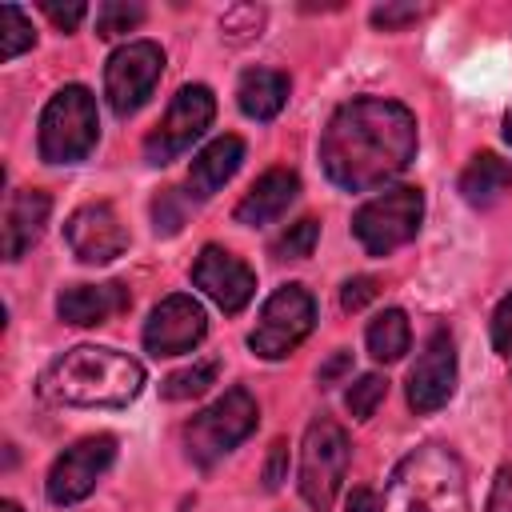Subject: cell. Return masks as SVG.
<instances>
[{
	"label": "cell",
	"mask_w": 512,
	"mask_h": 512,
	"mask_svg": "<svg viewBox=\"0 0 512 512\" xmlns=\"http://www.w3.org/2000/svg\"><path fill=\"white\" fill-rule=\"evenodd\" d=\"M416 156V120L404 104L384 96H356L340 104L320 136V164L344 192H368L400 176Z\"/></svg>",
	"instance_id": "1"
},
{
	"label": "cell",
	"mask_w": 512,
	"mask_h": 512,
	"mask_svg": "<svg viewBox=\"0 0 512 512\" xmlns=\"http://www.w3.org/2000/svg\"><path fill=\"white\" fill-rule=\"evenodd\" d=\"M140 388H144V368L128 352L96 348V344L60 352L40 376V392L48 400L76 408H124L140 396Z\"/></svg>",
	"instance_id": "2"
},
{
	"label": "cell",
	"mask_w": 512,
	"mask_h": 512,
	"mask_svg": "<svg viewBox=\"0 0 512 512\" xmlns=\"http://www.w3.org/2000/svg\"><path fill=\"white\" fill-rule=\"evenodd\" d=\"M384 512H468V480L444 444L408 452L388 480Z\"/></svg>",
	"instance_id": "3"
},
{
	"label": "cell",
	"mask_w": 512,
	"mask_h": 512,
	"mask_svg": "<svg viewBox=\"0 0 512 512\" xmlns=\"http://www.w3.org/2000/svg\"><path fill=\"white\" fill-rule=\"evenodd\" d=\"M100 136L96 120V100L88 88L68 84L60 88L44 112H40V156L48 164H80Z\"/></svg>",
	"instance_id": "4"
},
{
	"label": "cell",
	"mask_w": 512,
	"mask_h": 512,
	"mask_svg": "<svg viewBox=\"0 0 512 512\" xmlns=\"http://www.w3.org/2000/svg\"><path fill=\"white\" fill-rule=\"evenodd\" d=\"M256 420H260L256 400L244 388H228L220 400H212L204 412H196L184 424V448H188V456L200 468H208L220 456H228L240 440H248V432L256 428Z\"/></svg>",
	"instance_id": "5"
},
{
	"label": "cell",
	"mask_w": 512,
	"mask_h": 512,
	"mask_svg": "<svg viewBox=\"0 0 512 512\" xmlns=\"http://www.w3.org/2000/svg\"><path fill=\"white\" fill-rule=\"evenodd\" d=\"M348 436L336 420L320 416L308 424L304 432V448H300V496L308 500L312 512H332L344 472H348Z\"/></svg>",
	"instance_id": "6"
},
{
	"label": "cell",
	"mask_w": 512,
	"mask_h": 512,
	"mask_svg": "<svg viewBox=\"0 0 512 512\" xmlns=\"http://www.w3.org/2000/svg\"><path fill=\"white\" fill-rule=\"evenodd\" d=\"M420 220H424L420 188H388L368 204H360V212L352 216V232L372 256H388L420 232Z\"/></svg>",
	"instance_id": "7"
},
{
	"label": "cell",
	"mask_w": 512,
	"mask_h": 512,
	"mask_svg": "<svg viewBox=\"0 0 512 512\" xmlns=\"http://www.w3.org/2000/svg\"><path fill=\"white\" fill-rule=\"evenodd\" d=\"M312 324H316V304H312V296H308L300 284H284V288H276V292L264 300L260 320H256L248 344H252L256 356L280 360V356H288V352L312 332Z\"/></svg>",
	"instance_id": "8"
},
{
	"label": "cell",
	"mask_w": 512,
	"mask_h": 512,
	"mask_svg": "<svg viewBox=\"0 0 512 512\" xmlns=\"http://www.w3.org/2000/svg\"><path fill=\"white\" fill-rule=\"evenodd\" d=\"M212 116H216V96H212L204 84H184V88L172 96V104H168L164 120L156 124V132L144 140L148 164H168V160H176V156H180L184 148H192V140L212 124Z\"/></svg>",
	"instance_id": "9"
},
{
	"label": "cell",
	"mask_w": 512,
	"mask_h": 512,
	"mask_svg": "<svg viewBox=\"0 0 512 512\" xmlns=\"http://www.w3.org/2000/svg\"><path fill=\"white\" fill-rule=\"evenodd\" d=\"M160 68H164V52L152 40H132V44L116 48L108 56V68H104V96H108L112 112L132 116L152 96Z\"/></svg>",
	"instance_id": "10"
},
{
	"label": "cell",
	"mask_w": 512,
	"mask_h": 512,
	"mask_svg": "<svg viewBox=\"0 0 512 512\" xmlns=\"http://www.w3.org/2000/svg\"><path fill=\"white\" fill-rule=\"evenodd\" d=\"M116 460V440L112 436H84L72 448H64L48 472V500L52 504H76L84 500L96 480L108 472V464Z\"/></svg>",
	"instance_id": "11"
},
{
	"label": "cell",
	"mask_w": 512,
	"mask_h": 512,
	"mask_svg": "<svg viewBox=\"0 0 512 512\" xmlns=\"http://www.w3.org/2000/svg\"><path fill=\"white\" fill-rule=\"evenodd\" d=\"M452 392H456V344H452L448 328H436L424 340V348L408 372V404H412V412L428 416V412L444 408Z\"/></svg>",
	"instance_id": "12"
},
{
	"label": "cell",
	"mask_w": 512,
	"mask_h": 512,
	"mask_svg": "<svg viewBox=\"0 0 512 512\" xmlns=\"http://www.w3.org/2000/svg\"><path fill=\"white\" fill-rule=\"evenodd\" d=\"M192 284H196L220 312H228V316L244 312L248 300H252V292H256L252 268H248L240 256H232V252H224V248H216V244H208V248L196 256V264H192Z\"/></svg>",
	"instance_id": "13"
},
{
	"label": "cell",
	"mask_w": 512,
	"mask_h": 512,
	"mask_svg": "<svg viewBox=\"0 0 512 512\" xmlns=\"http://www.w3.org/2000/svg\"><path fill=\"white\" fill-rule=\"evenodd\" d=\"M208 332V316L192 296H168L152 308L144 324V348L152 356H180L192 352Z\"/></svg>",
	"instance_id": "14"
},
{
	"label": "cell",
	"mask_w": 512,
	"mask_h": 512,
	"mask_svg": "<svg viewBox=\"0 0 512 512\" xmlns=\"http://www.w3.org/2000/svg\"><path fill=\"white\" fill-rule=\"evenodd\" d=\"M64 240L72 248L76 260L84 264H108L128 248V232L116 216L112 204H84L68 216L64 224Z\"/></svg>",
	"instance_id": "15"
},
{
	"label": "cell",
	"mask_w": 512,
	"mask_h": 512,
	"mask_svg": "<svg viewBox=\"0 0 512 512\" xmlns=\"http://www.w3.org/2000/svg\"><path fill=\"white\" fill-rule=\"evenodd\" d=\"M132 296L124 284H72L56 296V312L64 324H76V328H88V324H104L120 312H128Z\"/></svg>",
	"instance_id": "16"
},
{
	"label": "cell",
	"mask_w": 512,
	"mask_h": 512,
	"mask_svg": "<svg viewBox=\"0 0 512 512\" xmlns=\"http://www.w3.org/2000/svg\"><path fill=\"white\" fill-rule=\"evenodd\" d=\"M300 196V176L292 168H272L264 172L248 192L244 200L236 204V224H248V228H260V224H272L288 212V204Z\"/></svg>",
	"instance_id": "17"
},
{
	"label": "cell",
	"mask_w": 512,
	"mask_h": 512,
	"mask_svg": "<svg viewBox=\"0 0 512 512\" xmlns=\"http://www.w3.org/2000/svg\"><path fill=\"white\" fill-rule=\"evenodd\" d=\"M48 196L36 188L12 192L8 208H4V260H20L44 232L48 224Z\"/></svg>",
	"instance_id": "18"
},
{
	"label": "cell",
	"mask_w": 512,
	"mask_h": 512,
	"mask_svg": "<svg viewBox=\"0 0 512 512\" xmlns=\"http://www.w3.org/2000/svg\"><path fill=\"white\" fill-rule=\"evenodd\" d=\"M240 160H244V140H240V136H220V140H212L204 152H196V160H192V168H188V196L208 200L212 192H220V188L236 176Z\"/></svg>",
	"instance_id": "19"
},
{
	"label": "cell",
	"mask_w": 512,
	"mask_h": 512,
	"mask_svg": "<svg viewBox=\"0 0 512 512\" xmlns=\"http://www.w3.org/2000/svg\"><path fill=\"white\" fill-rule=\"evenodd\" d=\"M240 112L252 120H272L288 100V76L276 68H248L236 84Z\"/></svg>",
	"instance_id": "20"
},
{
	"label": "cell",
	"mask_w": 512,
	"mask_h": 512,
	"mask_svg": "<svg viewBox=\"0 0 512 512\" xmlns=\"http://www.w3.org/2000/svg\"><path fill=\"white\" fill-rule=\"evenodd\" d=\"M508 188H512V164L500 160L496 152L472 156V164L460 176V192H464V200L472 208H492Z\"/></svg>",
	"instance_id": "21"
},
{
	"label": "cell",
	"mask_w": 512,
	"mask_h": 512,
	"mask_svg": "<svg viewBox=\"0 0 512 512\" xmlns=\"http://www.w3.org/2000/svg\"><path fill=\"white\" fill-rule=\"evenodd\" d=\"M408 340H412V332H408V316H404L400 308H384V312L368 324V352H372L380 364L400 360V356L408 352Z\"/></svg>",
	"instance_id": "22"
},
{
	"label": "cell",
	"mask_w": 512,
	"mask_h": 512,
	"mask_svg": "<svg viewBox=\"0 0 512 512\" xmlns=\"http://www.w3.org/2000/svg\"><path fill=\"white\" fill-rule=\"evenodd\" d=\"M216 376H220V364H216V360H196V364L172 372V376L160 384V396H164V400H188V396H200L208 384H216Z\"/></svg>",
	"instance_id": "23"
},
{
	"label": "cell",
	"mask_w": 512,
	"mask_h": 512,
	"mask_svg": "<svg viewBox=\"0 0 512 512\" xmlns=\"http://www.w3.org/2000/svg\"><path fill=\"white\" fill-rule=\"evenodd\" d=\"M36 32L28 24V16L16 8V4H4L0 8V60H16L24 48H32Z\"/></svg>",
	"instance_id": "24"
},
{
	"label": "cell",
	"mask_w": 512,
	"mask_h": 512,
	"mask_svg": "<svg viewBox=\"0 0 512 512\" xmlns=\"http://www.w3.org/2000/svg\"><path fill=\"white\" fill-rule=\"evenodd\" d=\"M316 240H320V224H316L312 216H304V220L288 224L284 236L272 240V256H276V260H304V256H312Z\"/></svg>",
	"instance_id": "25"
},
{
	"label": "cell",
	"mask_w": 512,
	"mask_h": 512,
	"mask_svg": "<svg viewBox=\"0 0 512 512\" xmlns=\"http://www.w3.org/2000/svg\"><path fill=\"white\" fill-rule=\"evenodd\" d=\"M384 396H388V380H384V376H376V372H368V376H360V380L348 388L344 404H348V412H352L356 420H368Z\"/></svg>",
	"instance_id": "26"
},
{
	"label": "cell",
	"mask_w": 512,
	"mask_h": 512,
	"mask_svg": "<svg viewBox=\"0 0 512 512\" xmlns=\"http://www.w3.org/2000/svg\"><path fill=\"white\" fill-rule=\"evenodd\" d=\"M140 20H144V8H140V4H120V0H112V4H100V12H96V32H100L104 40H112V36L132 32Z\"/></svg>",
	"instance_id": "27"
},
{
	"label": "cell",
	"mask_w": 512,
	"mask_h": 512,
	"mask_svg": "<svg viewBox=\"0 0 512 512\" xmlns=\"http://www.w3.org/2000/svg\"><path fill=\"white\" fill-rule=\"evenodd\" d=\"M184 212H188L184 192L164 188V192L152 200V220H156V232H160V236H176V232H180V224H184Z\"/></svg>",
	"instance_id": "28"
},
{
	"label": "cell",
	"mask_w": 512,
	"mask_h": 512,
	"mask_svg": "<svg viewBox=\"0 0 512 512\" xmlns=\"http://www.w3.org/2000/svg\"><path fill=\"white\" fill-rule=\"evenodd\" d=\"M372 300H376V280H372V276H352V280H344V288H340L344 312H360V308L372 304Z\"/></svg>",
	"instance_id": "29"
},
{
	"label": "cell",
	"mask_w": 512,
	"mask_h": 512,
	"mask_svg": "<svg viewBox=\"0 0 512 512\" xmlns=\"http://www.w3.org/2000/svg\"><path fill=\"white\" fill-rule=\"evenodd\" d=\"M492 344H496V352L512 356V296H504L492 312Z\"/></svg>",
	"instance_id": "30"
},
{
	"label": "cell",
	"mask_w": 512,
	"mask_h": 512,
	"mask_svg": "<svg viewBox=\"0 0 512 512\" xmlns=\"http://www.w3.org/2000/svg\"><path fill=\"white\" fill-rule=\"evenodd\" d=\"M420 12L424 8H416V4H384V8H372V24L384 28V32H392L400 24H412Z\"/></svg>",
	"instance_id": "31"
},
{
	"label": "cell",
	"mask_w": 512,
	"mask_h": 512,
	"mask_svg": "<svg viewBox=\"0 0 512 512\" xmlns=\"http://www.w3.org/2000/svg\"><path fill=\"white\" fill-rule=\"evenodd\" d=\"M40 8H44V16H48L56 28H64V32H72V28L88 16V8H84V4H52V0H44Z\"/></svg>",
	"instance_id": "32"
},
{
	"label": "cell",
	"mask_w": 512,
	"mask_h": 512,
	"mask_svg": "<svg viewBox=\"0 0 512 512\" xmlns=\"http://www.w3.org/2000/svg\"><path fill=\"white\" fill-rule=\"evenodd\" d=\"M352 372V352H332L324 364H320V372H316V380H320V388H332V384H340L344 376Z\"/></svg>",
	"instance_id": "33"
},
{
	"label": "cell",
	"mask_w": 512,
	"mask_h": 512,
	"mask_svg": "<svg viewBox=\"0 0 512 512\" xmlns=\"http://www.w3.org/2000/svg\"><path fill=\"white\" fill-rule=\"evenodd\" d=\"M284 460H288V448H284V440H276L272 452H268V464H264V488H280V480H284Z\"/></svg>",
	"instance_id": "34"
},
{
	"label": "cell",
	"mask_w": 512,
	"mask_h": 512,
	"mask_svg": "<svg viewBox=\"0 0 512 512\" xmlns=\"http://www.w3.org/2000/svg\"><path fill=\"white\" fill-rule=\"evenodd\" d=\"M488 512H512V472H508V468L496 476V488H492Z\"/></svg>",
	"instance_id": "35"
},
{
	"label": "cell",
	"mask_w": 512,
	"mask_h": 512,
	"mask_svg": "<svg viewBox=\"0 0 512 512\" xmlns=\"http://www.w3.org/2000/svg\"><path fill=\"white\" fill-rule=\"evenodd\" d=\"M348 512H376V496L368 488H352L348 496Z\"/></svg>",
	"instance_id": "36"
},
{
	"label": "cell",
	"mask_w": 512,
	"mask_h": 512,
	"mask_svg": "<svg viewBox=\"0 0 512 512\" xmlns=\"http://www.w3.org/2000/svg\"><path fill=\"white\" fill-rule=\"evenodd\" d=\"M0 512H20V504H16V500H4V504H0Z\"/></svg>",
	"instance_id": "37"
},
{
	"label": "cell",
	"mask_w": 512,
	"mask_h": 512,
	"mask_svg": "<svg viewBox=\"0 0 512 512\" xmlns=\"http://www.w3.org/2000/svg\"><path fill=\"white\" fill-rule=\"evenodd\" d=\"M504 136H508V144H512V112H508V124H504Z\"/></svg>",
	"instance_id": "38"
}]
</instances>
